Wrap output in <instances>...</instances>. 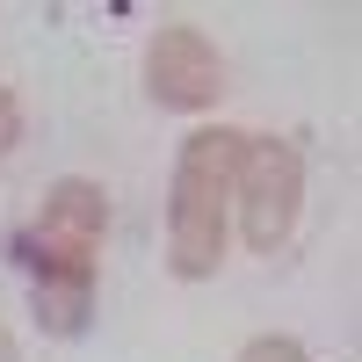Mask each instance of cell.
Masks as SVG:
<instances>
[{
    "label": "cell",
    "mask_w": 362,
    "mask_h": 362,
    "mask_svg": "<svg viewBox=\"0 0 362 362\" xmlns=\"http://www.w3.org/2000/svg\"><path fill=\"white\" fill-rule=\"evenodd\" d=\"M247 153V131L203 124L174 153V196H167V268L181 283L218 276L225 239H232V174Z\"/></svg>",
    "instance_id": "cell-1"
},
{
    "label": "cell",
    "mask_w": 362,
    "mask_h": 362,
    "mask_svg": "<svg viewBox=\"0 0 362 362\" xmlns=\"http://www.w3.org/2000/svg\"><path fill=\"white\" fill-rule=\"evenodd\" d=\"M22 239L58 247V254H102V239H109V196H102V181H87V174L51 181L44 210L22 225Z\"/></svg>",
    "instance_id": "cell-4"
},
{
    "label": "cell",
    "mask_w": 362,
    "mask_h": 362,
    "mask_svg": "<svg viewBox=\"0 0 362 362\" xmlns=\"http://www.w3.org/2000/svg\"><path fill=\"white\" fill-rule=\"evenodd\" d=\"M232 210H239L247 247L276 254L297 232V210H305V153L290 138L247 131V153H239V174H232Z\"/></svg>",
    "instance_id": "cell-2"
},
{
    "label": "cell",
    "mask_w": 362,
    "mask_h": 362,
    "mask_svg": "<svg viewBox=\"0 0 362 362\" xmlns=\"http://www.w3.org/2000/svg\"><path fill=\"white\" fill-rule=\"evenodd\" d=\"M0 362H22V348H15V334L0 326Z\"/></svg>",
    "instance_id": "cell-7"
},
{
    "label": "cell",
    "mask_w": 362,
    "mask_h": 362,
    "mask_svg": "<svg viewBox=\"0 0 362 362\" xmlns=\"http://www.w3.org/2000/svg\"><path fill=\"white\" fill-rule=\"evenodd\" d=\"M15 138H22V102L15 87H0V153H15Z\"/></svg>",
    "instance_id": "cell-6"
},
{
    "label": "cell",
    "mask_w": 362,
    "mask_h": 362,
    "mask_svg": "<svg viewBox=\"0 0 362 362\" xmlns=\"http://www.w3.org/2000/svg\"><path fill=\"white\" fill-rule=\"evenodd\" d=\"M239 362H312V355H305V341H290V334H261V341L239 348Z\"/></svg>",
    "instance_id": "cell-5"
},
{
    "label": "cell",
    "mask_w": 362,
    "mask_h": 362,
    "mask_svg": "<svg viewBox=\"0 0 362 362\" xmlns=\"http://www.w3.org/2000/svg\"><path fill=\"white\" fill-rule=\"evenodd\" d=\"M145 95H153L160 109H181V116L218 109V95H225L218 44H210L196 22H160L153 44H145Z\"/></svg>",
    "instance_id": "cell-3"
}]
</instances>
